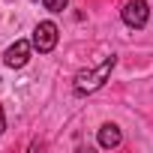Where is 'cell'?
Returning <instances> with one entry per match:
<instances>
[{"instance_id":"cell-3","label":"cell","mask_w":153,"mask_h":153,"mask_svg":"<svg viewBox=\"0 0 153 153\" xmlns=\"http://www.w3.org/2000/svg\"><path fill=\"white\" fill-rule=\"evenodd\" d=\"M147 21H150V6H147V0H129V3L123 6V24H126V27L141 30Z\"/></svg>"},{"instance_id":"cell-2","label":"cell","mask_w":153,"mask_h":153,"mask_svg":"<svg viewBox=\"0 0 153 153\" xmlns=\"http://www.w3.org/2000/svg\"><path fill=\"white\" fill-rule=\"evenodd\" d=\"M57 39H60V30H57V24H54V21H39V24L33 27V36H30V42H33V48H36L39 54L54 51Z\"/></svg>"},{"instance_id":"cell-5","label":"cell","mask_w":153,"mask_h":153,"mask_svg":"<svg viewBox=\"0 0 153 153\" xmlns=\"http://www.w3.org/2000/svg\"><path fill=\"white\" fill-rule=\"evenodd\" d=\"M96 138H99V147H102V150H111V147H120L123 132H120V126H117V123H102Z\"/></svg>"},{"instance_id":"cell-7","label":"cell","mask_w":153,"mask_h":153,"mask_svg":"<svg viewBox=\"0 0 153 153\" xmlns=\"http://www.w3.org/2000/svg\"><path fill=\"white\" fill-rule=\"evenodd\" d=\"M6 132V117H3V108H0V135Z\"/></svg>"},{"instance_id":"cell-1","label":"cell","mask_w":153,"mask_h":153,"mask_svg":"<svg viewBox=\"0 0 153 153\" xmlns=\"http://www.w3.org/2000/svg\"><path fill=\"white\" fill-rule=\"evenodd\" d=\"M114 66H117V54H108L99 66H93V69H81L78 75H75V81H72L75 96H90V93H96V90L108 81V75L114 72Z\"/></svg>"},{"instance_id":"cell-4","label":"cell","mask_w":153,"mask_h":153,"mask_svg":"<svg viewBox=\"0 0 153 153\" xmlns=\"http://www.w3.org/2000/svg\"><path fill=\"white\" fill-rule=\"evenodd\" d=\"M30 51H33V42L30 39H15L6 51H3V63L9 69H21L27 60H30Z\"/></svg>"},{"instance_id":"cell-6","label":"cell","mask_w":153,"mask_h":153,"mask_svg":"<svg viewBox=\"0 0 153 153\" xmlns=\"http://www.w3.org/2000/svg\"><path fill=\"white\" fill-rule=\"evenodd\" d=\"M66 3H69V0H42V6H45L48 12H63Z\"/></svg>"}]
</instances>
